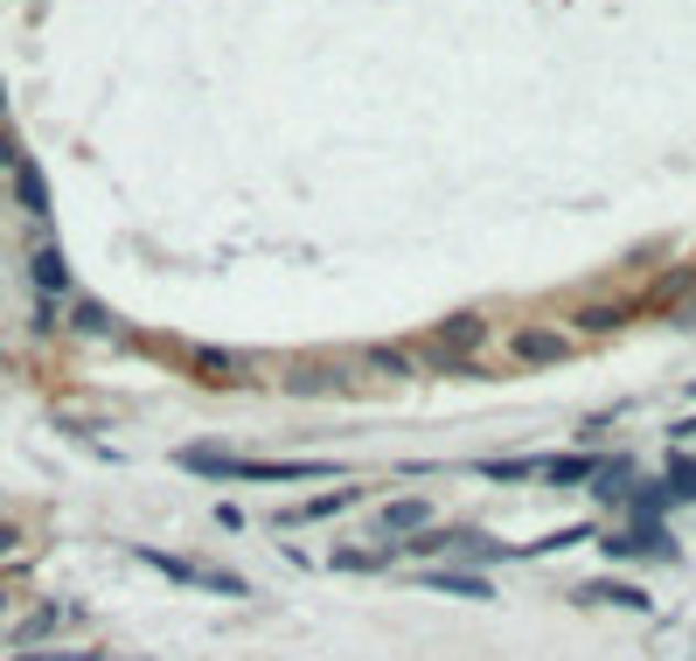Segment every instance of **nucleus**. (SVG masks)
Listing matches in <instances>:
<instances>
[{
    "mask_svg": "<svg viewBox=\"0 0 696 661\" xmlns=\"http://www.w3.org/2000/svg\"><path fill=\"white\" fill-rule=\"evenodd\" d=\"M578 606H620V613H648L655 599H648V585H627V578H585L572 592Z\"/></svg>",
    "mask_w": 696,
    "mask_h": 661,
    "instance_id": "nucleus-4",
    "label": "nucleus"
},
{
    "mask_svg": "<svg viewBox=\"0 0 696 661\" xmlns=\"http://www.w3.org/2000/svg\"><path fill=\"white\" fill-rule=\"evenodd\" d=\"M335 564H341V571H383V564H390V550H341Z\"/></svg>",
    "mask_w": 696,
    "mask_h": 661,
    "instance_id": "nucleus-17",
    "label": "nucleus"
},
{
    "mask_svg": "<svg viewBox=\"0 0 696 661\" xmlns=\"http://www.w3.org/2000/svg\"><path fill=\"white\" fill-rule=\"evenodd\" d=\"M369 369H383V377H411V356H404V348H369Z\"/></svg>",
    "mask_w": 696,
    "mask_h": 661,
    "instance_id": "nucleus-15",
    "label": "nucleus"
},
{
    "mask_svg": "<svg viewBox=\"0 0 696 661\" xmlns=\"http://www.w3.org/2000/svg\"><path fill=\"white\" fill-rule=\"evenodd\" d=\"M564 543H585V529H551V537H536L530 550H536V557H551V550H564Z\"/></svg>",
    "mask_w": 696,
    "mask_h": 661,
    "instance_id": "nucleus-19",
    "label": "nucleus"
},
{
    "mask_svg": "<svg viewBox=\"0 0 696 661\" xmlns=\"http://www.w3.org/2000/svg\"><path fill=\"white\" fill-rule=\"evenodd\" d=\"M599 459H536V480H592Z\"/></svg>",
    "mask_w": 696,
    "mask_h": 661,
    "instance_id": "nucleus-13",
    "label": "nucleus"
},
{
    "mask_svg": "<svg viewBox=\"0 0 696 661\" xmlns=\"http://www.w3.org/2000/svg\"><path fill=\"white\" fill-rule=\"evenodd\" d=\"M362 488H328V495H314V501H300V509H286V522H328L341 509H356Z\"/></svg>",
    "mask_w": 696,
    "mask_h": 661,
    "instance_id": "nucleus-8",
    "label": "nucleus"
},
{
    "mask_svg": "<svg viewBox=\"0 0 696 661\" xmlns=\"http://www.w3.org/2000/svg\"><path fill=\"white\" fill-rule=\"evenodd\" d=\"M488 342V321H474V314H453L439 335H432V362H446V369H467V348H481Z\"/></svg>",
    "mask_w": 696,
    "mask_h": 661,
    "instance_id": "nucleus-3",
    "label": "nucleus"
},
{
    "mask_svg": "<svg viewBox=\"0 0 696 661\" xmlns=\"http://www.w3.org/2000/svg\"><path fill=\"white\" fill-rule=\"evenodd\" d=\"M29 279L42 285V293H70V264H63V251H56V245H42V251L29 258Z\"/></svg>",
    "mask_w": 696,
    "mask_h": 661,
    "instance_id": "nucleus-10",
    "label": "nucleus"
},
{
    "mask_svg": "<svg viewBox=\"0 0 696 661\" xmlns=\"http://www.w3.org/2000/svg\"><path fill=\"white\" fill-rule=\"evenodd\" d=\"M140 564H154L167 571L174 585H203V592H224V599H244V578L237 571H209V564H188V557H167V550H146L140 543Z\"/></svg>",
    "mask_w": 696,
    "mask_h": 661,
    "instance_id": "nucleus-2",
    "label": "nucleus"
},
{
    "mask_svg": "<svg viewBox=\"0 0 696 661\" xmlns=\"http://www.w3.org/2000/svg\"><path fill=\"white\" fill-rule=\"evenodd\" d=\"M77 327H84V335H112V314H105L98 300H84L77 306Z\"/></svg>",
    "mask_w": 696,
    "mask_h": 661,
    "instance_id": "nucleus-18",
    "label": "nucleus"
},
{
    "mask_svg": "<svg viewBox=\"0 0 696 661\" xmlns=\"http://www.w3.org/2000/svg\"><path fill=\"white\" fill-rule=\"evenodd\" d=\"M668 480H676V501H696V459H668Z\"/></svg>",
    "mask_w": 696,
    "mask_h": 661,
    "instance_id": "nucleus-16",
    "label": "nucleus"
},
{
    "mask_svg": "<svg viewBox=\"0 0 696 661\" xmlns=\"http://www.w3.org/2000/svg\"><path fill=\"white\" fill-rule=\"evenodd\" d=\"M0 112H8V91H0Z\"/></svg>",
    "mask_w": 696,
    "mask_h": 661,
    "instance_id": "nucleus-21",
    "label": "nucleus"
},
{
    "mask_svg": "<svg viewBox=\"0 0 696 661\" xmlns=\"http://www.w3.org/2000/svg\"><path fill=\"white\" fill-rule=\"evenodd\" d=\"M0 167H21V147L8 140V132H0Z\"/></svg>",
    "mask_w": 696,
    "mask_h": 661,
    "instance_id": "nucleus-20",
    "label": "nucleus"
},
{
    "mask_svg": "<svg viewBox=\"0 0 696 661\" xmlns=\"http://www.w3.org/2000/svg\"><path fill=\"white\" fill-rule=\"evenodd\" d=\"M613 557H676V537H668L662 522H634L627 537H606Z\"/></svg>",
    "mask_w": 696,
    "mask_h": 661,
    "instance_id": "nucleus-6",
    "label": "nucleus"
},
{
    "mask_svg": "<svg viewBox=\"0 0 696 661\" xmlns=\"http://www.w3.org/2000/svg\"><path fill=\"white\" fill-rule=\"evenodd\" d=\"M188 474H209V480H307V474H328L314 459H230V453H209V446H182L174 453Z\"/></svg>",
    "mask_w": 696,
    "mask_h": 661,
    "instance_id": "nucleus-1",
    "label": "nucleus"
},
{
    "mask_svg": "<svg viewBox=\"0 0 696 661\" xmlns=\"http://www.w3.org/2000/svg\"><path fill=\"white\" fill-rule=\"evenodd\" d=\"M432 585L439 592H460V599H494L488 578H467V571H432Z\"/></svg>",
    "mask_w": 696,
    "mask_h": 661,
    "instance_id": "nucleus-12",
    "label": "nucleus"
},
{
    "mask_svg": "<svg viewBox=\"0 0 696 661\" xmlns=\"http://www.w3.org/2000/svg\"><path fill=\"white\" fill-rule=\"evenodd\" d=\"M195 369H209V383H230L237 377V356H224V348H195Z\"/></svg>",
    "mask_w": 696,
    "mask_h": 661,
    "instance_id": "nucleus-14",
    "label": "nucleus"
},
{
    "mask_svg": "<svg viewBox=\"0 0 696 661\" xmlns=\"http://www.w3.org/2000/svg\"><path fill=\"white\" fill-rule=\"evenodd\" d=\"M63 620H70V606H42V613H29V620H21V627H14V654H29V648H42V641H50V633H56Z\"/></svg>",
    "mask_w": 696,
    "mask_h": 661,
    "instance_id": "nucleus-9",
    "label": "nucleus"
},
{
    "mask_svg": "<svg viewBox=\"0 0 696 661\" xmlns=\"http://www.w3.org/2000/svg\"><path fill=\"white\" fill-rule=\"evenodd\" d=\"M509 356L515 362H564V356H572V335H564V327H515Z\"/></svg>",
    "mask_w": 696,
    "mask_h": 661,
    "instance_id": "nucleus-5",
    "label": "nucleus"
},
{
    "mask_svg": "<svg viewBox=\"0 0 696 661\" xmlns=\"http://www.w3.org/2000/svg\"><path fill=\"white\" fill-rule=\"evenodd\" d=\"M14 188H21V203H29V216H50V182H42L29 161L14 167Z\"/></svg>",
    "mask_w": 696,
    "mask_h": 661,
    "instance_id": "nucleus-11",
    "label": "nucleus"
},
{
    "mask_svg": "<svg viewBox=\"0 0 696 661\" xmlns=\"http://www.w3.org/2000/svg\"><path fill=\"white\" fill-rule=\"evenodd\" d=\"M425 522H432V501L404 495V501H383V509H377V537H418Z\"/></svg>",
    "mask_w": 696,
    "mask_h": 661,
    "instance_id": "nucleus-7",
    "label": "nucleus"
}]
</instances>
